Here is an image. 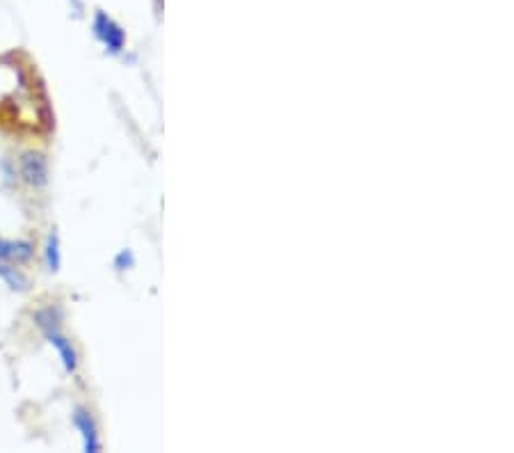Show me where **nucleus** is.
Wrapping results in <instances>:
<instances>
[{"label": "nucleus", "mask_w": 514, "mask_h": 453, "mask_svg": "<svg viewBox=\"0 0 514 453\" xmlns=\"http://www.w3.org/2000/svg\"><path fill=\"white\" fill-rule=\"evenodd\" d=\"M92 33L99 42L106 46L110 55H119L126 46V30L110 17L108 12L96 10L92 19Z\"/></svg>", "instance_id": "f03ea898"}, {"label": "nucleus", "mask_w": 514, "mask_h": 453, "mask_svg": "<svg viewBox=\"0 0 514 453\" xmlns=\"http://www.w3.org/2000/svg\"><path fill=\"white\" fill-rule=\"evenodd\" d=\"M135 266V257H133V250H122L115 257V268L117 270H128Z\"/></svg>", "instance_id": "6e6552de"}, {"label": "nucleus", "mask_w": 514, "mask_h": 453, "mask_svg": "<svg viewBox=\"0 0 514 453\" xmlns=\"http://www.w3.org/2000/svg\"><path fill=\"white\" fill-rule=\"evenodd\" d=\"M21 177L32 188H44L48 184V161L44 154L28 151L21 158Z\"/></svg>", "instance_id": "7ed1b4c3"}, {"label": "nucleus", "mask_w": 514, "mask_h": 453, "mask_svg": "<svg viewBox=\"0 0 514 453\" xmlns=\"http://www.w3.org/2000/svg\"><path fill=\"white\" fill-rule=\"evenodd\" d=\"M44 259L46 266L51 273H58L62 266V252H60V236L58 232H51L46 238V248H44Z\"/></svg>", "instance_id": "0eeeda50"}, {"label": "nucleus", "mask_w": 514, "mask_h": 453, "mask_svg": "<svg viewBox=\"0 0 514 453\" xmlns=\"http://www.w3.org/2000/svg\"><path fill=\"white\" fill-rule=\"evenodd\" d=\"M67 3L71 5V10H74V12L78 14V17H80V14L85 12V5H83V0H67Z\"/></svg>", "instance_id": "1a4fd4ad"}, {"label": "nucleus", "mask_w": 514, "mask_h": 453, "mask_svg": "<svg viewBox=\"0 0 514 453\" xmlns=\"http://www.w3.org/2000/svg\"><path fill=\"white\" fill-rule=\"evenodd\" d=\"M35 257V245L30 241H7V238H0V261H7V264H26Z\"/></svg>", "instance_id": "39448f33"}, {"label": "nucleus", "mask_w": 514, "mask_h": 453, "mask_svg": "<svg viewBox=\"0 0 514 453\" xmlns=\"http://www.w3.org/2000/svg\"><path fill=\"white\" fill-rule=\"evenodd\" d=\"M0 280L10 286L12 291H28V277L21 273V268H16V264L0 261Z\"/></svg>", "instance_id": "423d86ee"}, {"label": "nucleus", "mask_w": 514, "mask_h": 453, "mask_svg": "<svg viewBox=\"0 0 514 453\" xmlns=\"http://www.w3.org/2000/svg\"><path fill=\"white\" fill-rule=\"evenodd\" d=\"M35 321L39 328H42V332L48 339V344H51L55 351H58L60 355V362L62 367L67 373H76L78 369V353L74 344H71L67 335H62L60 330V321H62V314L58 307H46L42 309V312H37Z\"/></svg>", "instance_id": "f257e3e1"}, {"label": "nucleus", "mask_w": 514, "mask_h": 453, "mask_svg": "<svg viewBox=\"0 0 514 453\" xmlns=\"http://www.w3.org/2000/svg\"><path fill=\"white\" fill-rule=\"evenodd\" d=\"M74 424L80 431V437H83V449L87 453H99L101 451V437H99V428H96V421L92 417V412L85 410V408H76L74 410Z\"/></svg>", "instance_id": "20e7f679"}]
</instances>
